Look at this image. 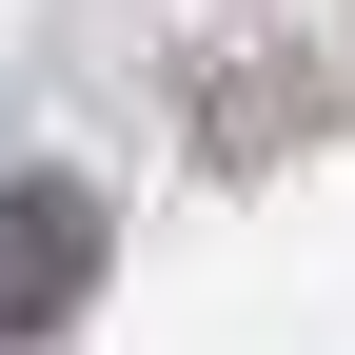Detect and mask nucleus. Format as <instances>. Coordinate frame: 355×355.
Wrapping results in <instances>:
<instances>
[{
	"label": "nucleus",
	"instance_id": "obj_1",
	"mask_svg": "<svg viewBox=\"0 0 355 355\" xmlns=\"http://www.w3.org/2000/svg\"><path fill=\"white\" fill-rule=\"evenodd\" d=\"M79 277H99V198H79V178H20V198H0V336H40Z\"/></svg>",
	"mask_w": 355,
	"mask_h": 355
}]
</instances>
